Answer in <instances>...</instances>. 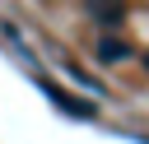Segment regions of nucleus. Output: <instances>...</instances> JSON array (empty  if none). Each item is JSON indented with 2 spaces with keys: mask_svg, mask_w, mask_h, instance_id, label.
I'll list each match as a JSON object with an SVG mask.
<instances>
[{
  "mask_svg": "<svg viewBox=\"0 0 149 144\" xmlns=\"http://www.w3.org/2000/svg\"><path fill=\"white\" fill-rule=\"evenodd\" d=\"M33 84H37V88H42V93H47V98H51V102L65 111V116H79V121H93V116H98V102H88V98H74V93L56 88V84H51L42 70H33Z\"/></svg>",
  "mask_w": 149,
  "mask_h": 144,
  "instance_id": "1",
  "label": "nucleus"
},
{
  "mask_svg": "<svg viewBox=\"0 0 149 144\" xmlns=\"http://www.w3.org/2000/svg\"><path fill=\"white\" fill-rule=\"evenodd\" d=\"M0 37L9 42V51H14V56H19L23 65H28V70H37V60H33V51H28V42H23V33H19V28L9 23V19H0Z\"/></svg>",
  "mask_w": 149,
  "mask_h": 144,
  "instance_id": "2",
  "label": "nucleus"
},
{
  "mask_svg": "<svg viewBox=\"0 0 149 144\" xmlns=\"http://www.w3.org/2000/svg\"><path fill=\"white\" fill-rule=\"evenodd\" d=\"M88 14H93L98 23H107V28L126 19V9H121V0H88Z\"/></svg>",
  "mask_w": 149,
  "mask_h": 144,
  "instance_id": "3",
  "label": "nucleus"
},
{
  "mask_svg": "<svg viewBox=\"0 0 149 144\" xmlns=\"http://www.w3.org/2000/svg\"><path fill=\"white\" fill-rule=\"evenodd\" d=\"M126 56H130V46H126L121 37H102V42H98V60H102V65H116V60H126Z\"/></svg>",
  "mask_w": 149,
  "mask_h": 144,
  "instance_id": "4",
  "label": "nucleus"
},
{
  "mask_svg": "<svg viewBox=\"0 0 149 144\" xmlns=\"http://www.w3.org/2000/svg\"><path fill=\"white\" fill-rule=\"evenodd\" d=\"M65 74H70V79H74V84H84V88H93V93H102V84H98V79H93V74H88V70H79V65H74V60H65Z\"/></svg>",
  "mask_w": 149,
  "mask_h": 144,
  "instance_id": "5",
  "label": "nucleus"
},
{
  "mask_svg": "<svg viewBox=\"0 0 149 144\" xmlns=\"http://www.w3.org/2000/svg\"><path fill=\"white\" fill-rule=\"evenodd\" d=\"M144 70H149V56H144Z\"/></svg>",
  "mask_w": 149,
  "mask_h": 144,
  "instance_id": "6",
  "label": "nucleus"
}]
</instances>
